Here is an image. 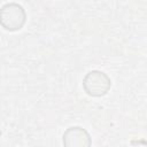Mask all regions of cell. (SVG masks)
Listing matches in <instances>:
<instances>
[{"label": "cell", "mask_w": 147, "mask_h": 147, "mask_svg": "<svg viewBox=\"0 0 147 147\" xmlns=\"http://www.w3.org/2000/svg\"><path fill=\"white\" fill-rule=\"evenodd\" d=\"M26 22L25 9L16 2H8L0 9V24L10 32L21 30Z\"/></svg>", "instance_id": "obj_1"}, {"label": "cell", "mask_w": 147, "mask_h": 147, "mask_svg": "<svg viewBox=\"0 0 147 147\" xmlns=\"http://www.w3.org/2000/svg\"><path fill=\"white\" fill-rule=\"evenodd\" d=\"M111 87V80L107 74L100 70H91L83 78V88L90 96L106 95Z\"/></svg>", "instance_id": "obj_2"}, {"label": "cell", "mask_w": 147, "mask_h": 147, "mask_svg": "<svg viewBox=\"0 0 147 147\" xmlns=\"http://www.w3.org/2000/svg\"><path fill=\"white\" fill-rule=\"evenodd\" d=\"M62 142L65 147H90L92 139L90 133L82 126H70L64 131Z\"/></svg>", "instance_id": "obj_3"}]
</instances>
